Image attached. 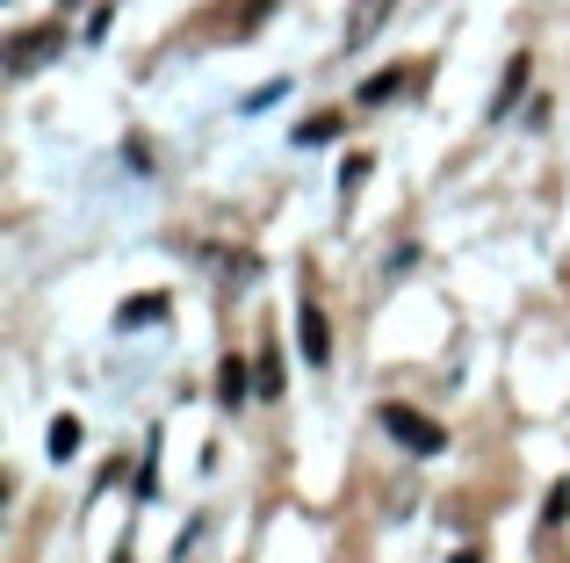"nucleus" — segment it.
Wrapping results in <instances>:
<instances>
[{
    "label": "nucleus",
    "mask_w": 570,
    "mask_h": 563,
    "mask_svg": "<svg viewBox=\"0 0 570 563\" xmlns=\"http://www.w3.org/2000/svg\"><path fill=\"white\" fill-rule=\"evenodd\" d=\"M528 80H534V58L520 51L513 66H505V80H499V95H491V124H505V116H513V101L528 95Z\"/></svg>",
    "instance_id": "nucleus-5"
},
{
    "label": "nucleus",
    "mask_w": 570,
    "mask_h": 563,
    "mask_svg": "<svg viewBox=\"0 0 570 563\" xmlns=\"http://www.w3.org/2000/svg\"><path fill=\"white\" fill-rule=\"evenodd\" d=\"M282 391V368H275V347H261V397Z\"/></svg>",
    "instance_id": "nucleus-13"
},
{
    "label": "nucleus",
    "mask_w": 570,
    "mask_h": 563,
    "mask_svg": "<svg viewBox=\"0 0 570 563\" xmlns=\"http://www.w3.org/2000/svg\"><path fill=\"white\" fill-rule=\"evenodd\" d=\"M383 434L397 441V448H412V455H441L448 448V426L426 419V412H412V405H383Z\"/></svg>",
    "instance_id": "nucleus-1"
},
{
    "label": "nucleus",
    "mask_w": 570,
    "mask_h": 563,
    "mask_svg": "<svg viewBox=\"0 0 570 563\" xmlns=\"http://www.w3.org/2000/svg\"><path fill=\"white\" fill-rule=\"evenodd\" d=\"M51 51H66V29H58V22H37V29H14L0 58H8V72H14V80H29V72H37Z\"/></svg>",
    "instance_id": "nucleus-2"
},
{
    "label": "nucleus",
    "mask_w": 570,
    "mask_h": 563,
    "mask_svg": "<svg viewBox=\"0 0 570 563\" xmlns=\"http://www.w3.org/2000/svg\"><path fill=\"white\" fill-rule=\"evenodd\" d=\"M383 22H390V0H362V14H354V22H347V51H362V43L376 37Z\"/></svg>",
    "instance_id": "nucleus-7"
},
{
    "label": "nucleus",
    "mask_w": 570,
    "mask_h": 563,
    "mask_svg": "<svg viewBox=\"0 0 570 563\" xmlns=\"http://www.w3.org/2000/svg\"><path fill=\"white\" fill-rule=\"evenodd\" d=\"M296 347H304V362H311V368L333 362V318H325L318 296H304V304H296Z\"/></svg>",
    "instance_id": "nucleus-3"
},
{
    "label": "nucleus",
    "mask_w": 570,
    "mask_h": 563,
    "mask_svg": "<svg viewBox=\"0 0 570 563\" xmlns=\"http://www.w3.org/2000/svg\"><path fill=\"white\" fill-rule=\"evenodd\" d=\"M368 167H376L368 152H347V167H340V196H354V188L368 181Z\"/></svg>",
    "instance_id": "nucleus-11"
},
{
    "label": "nucleus",
    "mask_w": 570,
    "mask_h": 563,
    "mask_svg": "<svg viewBox=\"0 0 570 563\" xmlns=\"http://www.w3.org/2000/svg\"><path fill=\"white\" fill-rule=\"evenodd\" d=\"M43 448H51V463H66V455L80 448V419H58V426H51V441H43Z\"/></svg>",
    "instance_id": "nucleus-10"
},
{
    "label": "nucleus",
    "mask_w": 570,
    "mask_h": 563,
    "mask_svg": "<svg viewBox=\"0 0 570 563\" xmlns=\"http://www.w3.org/2000/svg\"><path fill=\"white\" fill-rule=\"evenodd\" d=\"M404 87H426V66H419V72L390 66V72H376V80H362V87H354V101H362V109H376V101H390V95H404Z\"/></svg>",
    "instance_id": "nucleus-4"
},
{
    "label": "nucleus",
    "mask_w": 570,
    "mask_h": 563,
    "mask_svg": "<svg viewBox=\"0 0 570 563\" xmlns=\"http://www.w3.org/2000/svg\"><path fill=\"white\" fill-rule=\"evenodd\" d=\"M563 521H570V484H557V492H549V513H542V527H549V535H557Z\"/></svg>",
    "instance_id": "nucleus-12"
},
{
    "label": "nucleus",
    "mask_w": 570,
    "mask_h": 563,
    "mask_svg": "<svg viewBox=\"0 0 570 563\" xmlns=\"http://www.w3.org/2000/svg\"><path fill=\"white\" fill-rule=\"evenodd\" d=\"M246 391H253L246 354H224V362H217V405H224V412H246Z\"/></svg>",
    "instance_id": "nucleus-6"
},
{
    "label": "nucleus",
    "mask_w": 570,
    "mask_h": 563,
    "mask_svg": "<svg viewBox=\"0 0 570 563\" xmlns=\"http://www.w3.org/2000/svg\"><path fill=\"white\" fill-rule=\"evenodd\" d=\"M340 130H347V116H340V109H318L311 124H296V145H333Z\"/></svg>",
    "instance_id": "nucleus-8"
},
{
    "label": "nucleus",
    "mask_w": 570,
    "mask_h": 563,
    "mask_svg": "<svg viewBox=\"0 0 570 563\" xmlns=\"http://www.w3.org/2000/svg\"><path fill=\"white\" fill-rule=\"evenodd\" d=\"M455 563H484V556H476V550H462V556H455Z\"/></svg>",
    "instance_id": "nucleus-14"
},
{
    "label": "nucleus",
    "mask_w": 570,
    "mask_h": 563,
    "mask_svg": "<svg viewBox=\"0 0 570 563\" xmlns=\"http://www.w3.org/2000/svg\"><path fill=\"white\" fill-rule=\"evenodd\" d=\"M159 318H167V296H159V289H145L138 304L116 310V325H124V333H130V325H159Z\"/></svg>",
    "instance_id": "nucleus-9"
}]
</instances>
